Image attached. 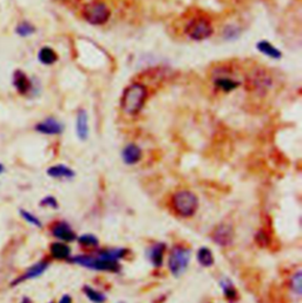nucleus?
Returning a JSON list of instances; mask_svg holds the SVG:
<instances>
[{
	"instance_id": "3",
	"label": "nucleus",
	"mask_w": 302,
	"mask_h": 303,
	"mask_svg": "<svg viewBox=\"0 0 302 303\" xmlns=\"http://www.w3.org/2000/svg\"><path fill=\"white\" fill-rule=\"evenodd\" d=\"M191 260V250L182 244L174 245L168 257V269L175 277L182 276L188 269Z\"/></svg>"
},
{
	"instance_id": "11",
	"label": "nucleus",
	"mask_w": 302,
	"mask_h": 303,
	"mask_svg": "<svg viewBox=\"0 0 302 303\" xmlns=\"http://www.w3.org/2000/svg\"><path fill=\"white\" fill-rule=\"evenodd\" d=\"M34 129L37 132H40L43 135H60L64 131V125L58 119L49 117L43 122L38 123Z\"/></svg>"
},
{
	"instance_id": "1",
	"label": "nucleus",
	"mask_w": 302,
	"mask_h": 303,
	"mask_svg": "<svg viewBox=\"0 0 302 303\" xmlns=\"http://www.w3.org/2000/svg\"><path fill=\"white\" fill-rule=\"evenodd\" d=\"M148 98V89L142 83H131L124 89L121 98V108L129 116L142 111Z\"/></svg>"
},
{
	"instance_id": "7",
	"label": "nucleus",
	"mask_w": 302,
	"mask_h": 303,
	"mask_svg": "<svg viewBox=\"0 0 302 303\" xmlns=\"http://www.w3.org/2000/svg\"><path fill=\"white\" fill-rule=\"evenodd\" d=\"M234 229L230 224H227V223H222V224L217 225L216 229L214 230L212 235V238L214 243L220 245V247L227 248L230 247L234 242Z\"/></svg>"
},
{
	"instance_id": "2",
	"label": "nucleus",
	"mask_w": 302,
	"mask_h": 303,
	"mask_svg": "<svg viewBox=\"0 0 302 303\" xmlns=\"http://www.w3.org/2000/svg\"><path fill=\"white\" fill-rule=\"evenodd\" d=\"M171 208L179 217L189 218L197 213L200 200L196 194L190 190H178L171 196Z\"/></svg>"
},
{
	"instance_id": "32",
	"label": "nucleus",
	"mask_w": 302,
	"mask_h": 303,
	"mask_svg": "<svg viewBox=\"0 0 302 303\" xmlns=\"http://www.w3.org/2000/svg\"><path fill=\"white\" fill-rule=\"evenodd\" d=\"M21 303H31V301H30L28 297H25V298H24V300H22V301H21Z\"/></svg>"
},
{
	"instance_id": "14",
	"label": "nucleus",
	"mask_w": 302,
	"mask_h": 303,
	"mask_svg": "<svg viewBox=\"0 0 302 303\" xmlns=\"http://www.w3.org/2000/svg\"><path fill=\"white\" fill-rule=\"evenodd\" d=\"M71 248L65 242H53L50 245V254L55 260L67 261L71 257Z\"/></svg>"
},
{
	"instance_id": "26",
	"label": "nucleus",
	"mask_w": 302,
	"mask_h": 303,
	"mask_svg": "<svg viewBox=\"0 0 302 303\" xmlns=\"http://www.w3.org/2000/svg\"><path fill=\"white\" fill-rule=\"evenodd\" d=\"M19 213H20L21 217L24 218L26 222H29L30 224L37 226V228H41V226H43V224H41V222H40V219L38 218L37 216H34L33 214L30 213V211L20 209V210H19Z\"/></svg>"
},
{
	"instance_id": "12",
	"label": "nucleus",
	"mask_w": 302,
	"mask_h": 303,
	"mask_svg": "<svg viewBox=\"0 0 302 303\" xmlns=\"http://www.w3.org/2000/svg\"><path fill=\"white\" fill-rule=\"evenodd\" d=\"M122 160L127 165H136L142 160V149L135 143H129L122 150Z\"/></svg>"
},
{
	"instance_id": "25",
	"label": "nucleus",
	"mask_w": 302,
	"mask_h": 303,
	"mask_svg": "<svg viewBox=\"0 0 302 303\" xmlns=\"http://www.w3.org/2000/svg\"><path fill=\"white\" fill-rule=\"evenodd\" d=\"M301 270H297L295 274H293L292 279H290V282H289V287H290V290L293 291L294 294L296 295L297 297L301 296Z\"/></svg>"
},
{
	"instance_id": "31",
	"label": "nucleus",
	"mask_w": 302,
	"mask_h": 303,
	"mask_svg": "<svg viewBox=\"0 0 302 303\" xmlns=\"http://www.w3.org/2000/svg\"><path fill=\"white\" fill-rule=\"evenodd\" d=\"M4 170H5V168H4V165L2 164V163H0V175H2V173L4 172Z\"/></svg>"
},
{
	"instance_id": "16",
	"label": "nucleus",
	"mask_w": 302,
	"mask_h": 303,
	"mask_svg": "<svg viewBox=\"0 0 302 303\" xmlns=\"http://www.w3.org/2000/svg\"><path fill=\"white\" fill-rule=\"evenodd\" d=\"M256 48L260 54L263 56L268 57L270 59H281L282 58V52L278 50V48L270 43L268 40H260L256 43Z\"/></svg>"
},
{
	"instance_id": "15",
	"label": "nucleus",
	"mask_w": 302,
	"mask_h": 303,
	"mask_svg": "<svg viewBox=\"0 0 302 303\" xmlns=\"http://www.w3.org/2000/svg\"><path fill=\"white\" fill-rule=\"evenodd\" d=\"M48 175L52 179L58 180H71L76 176V172L72 170L70 166L64 164H57L52 165L48 169Z\"/></svg>"
},
{
	"instance_id": "4",
	"label": "nucleus",
	"mask_w": 302,
	"mask_h": 303,
	"mask_svg": "<svg viewBox=\"0 0 302 303\" xmlns=\"http://www.w3.org/2000/svg\"><path fill=\"white\" fill-rule=\"evenodd\" d=\"M70 263L77 264L90 270L105 271V272H118L121 271V263L105 262L95 254H82V255L71 256L67 260Z\"/></svg>"
},
{
	"instance_id": "8",
	"label": "nucleus",
	"mask_w": 302,
	"mask_h": 303,
	"mask_svg": "<svg viewBox=\"0 0 302 303\" xmlns=\"http://www.w3.org/2000/svg\"><path fill=\"white\" fill-rule=\"evenodd\" d=\"M51 233L53 237L60 242H65V243H71L77 240V235L74 232L72 226L65 221L55 223L51 228Z\"/></svg>"
},
{
	"instance_id": "6",
	"label": "nucleus",
	"mask_w": 302,
	"mask_h": 303,
	"mask_svg": "<svg viewBox=\"0 0 302 303\" xmlns=\"http://www.w3.org/2000/svg\"><path fill=\"white\" fill-rule=\"evenodd\" d=\"M184 32L191 40L203 41L214 35V26L209 19L196 17L188 22Z\"/></svg>"
},
{
	"instance_id": "33",
	"label": "nucleus",
	"mask_w": 302,
	"mask_h": 303,
	"mask_svg": "<svg viewBox=\"0 0 302 303\" xmlns=\"http://www.w3.org/2000/svg\"><path fill=\"white\" fill-rule=\"evenodd\" d=\"M117 303H125V302H123V301H120V302H117Z\"/></svg>"
},
{
	"instance_id": "19",
	"label": "nucleus",
	"mask_w": 302,
	"mask_h": 303,
	"mask_svg": "<svg viewBox=\"0 0 302 303\" xmlns=\"http://www.w3.org/2000/svg\"><path fill=\"white\" fill-rule=\"evenodd\" d=\"M220 287H221V290H222L225 300L229 302H234L238 300V297H239L238 290H236L234 283H233L228 277H224L221 280Z\"/></svg>"
},
{
	"instance_id": "9",
	"label": "nucleus",
	"mask_w": 302,
	"mask_h": 303,
	"mask_svg": "<svg viewBox=\"0 0 302 303\" xmlns=\"http://www.w3.org/2000/svg\"><path fill=\"white\" fill-rule=\"evenodd\" d=\"M167 245L163 242H156V243L151 244L150 247L147 249L145 256L152 267L158 269L163 266L164 262V254H166Z\"/></svg>"
},
{
	"instance_id": "5",
	"label": "nucleus",
	"mask_w": 302,
	"mask_h": 303,
	"mask_svg": "<svg viewBox=\"0 0 302 303\" xmlns=\"http://www.w3.org/2000/svg\"><path fill=\"white\" fill-rule=\"evenodd\" d=\"M82 16L90 25L99 26L109 21L111 17V11L103 2H91L84 6Z\"/></svg>"
},
{
	"instance_id": "10",
	"label": "nucleus",
	"mask_w": 302,
	"mask_h": 303,
	"mask_svg": "<svg viewBox=\"0 0 302 303\" xmlns=\"http://www.w3.org/2000/svg\"><path fill=\"white\" fill-rule=\"evenodd\" d=\"M76 134L79 141L85 142L87 141L90 135V127H89V116H87L86 110L80 109L77 112L76 117Z\"/></svg>"
},
{
	"instance_id": "34",
	"label": "nucleus",
	"mask_w": 302,
	"mask_h": 303,
	"mask_svg": "<svg viewBox=\"0 0 302 303\" xmlns=\"http://www.w3.org/2000/svg\"><path fill=\"white\" fill-rule=\"evenodd\" d=\"M50 303H53V302H50Z\"/></svg>"
},
{
	"instance_id": "22",
	"label": "nucleus",
	"mask_w": 302,
	"mask_h": 303,
	"mask_svg": "<svg viewBox=\"0 0 302 303\" xmlns=\"http://www.w3.org/2000/svg\"><path fill=\"white\" fill-rule=\"evenodd\" d=\"M38 59L44 65H52V64H55L58 60V55H57V52L53 48L45 46L40 48L39 54H38Z\"/></svg>"
},
{
	"instance_id": "23",
	"label": "nucleus",
	"mask_w": 302,
	"mask_h": 303,
	"mask_svg": "<svg viewBox=\"0 0 302 303\" xmlns=\"http://www.w3.org/2000/svg\"><path fill=\"white\" fill-rule=\"evenodd\" d=\"M77 242L83 248L97 249L99 247V240L94 234H83L77 237Z\"/></svg>"
},
{
	"instance_id": "18",
	"label": "nucleus",
	"mask_w": 302,
	"mask_h": 303,
	"mask_svg": "<svg viewBox=\"0 0 302 303\" xmlns=\"http://www.w3.org/2000/svg\"><path fill=\"white\" fill-rule=\"evenodd\" d=\"M13 84L16 86L17 91L20 94H26L30 92V90L32 89V84L31 81L28 78L24 72L21 71H16L13 75Z\"/></svg>"
},
{
	"instance_id": "20",
	"label": "nucleus",
	"mask_w": 302,
	"mask_h": 303,
	"mask_svg": "<svg viewBox=\"0 0 302 303\" xmlns=\"http://www.w3.org/2000/svg\"><path fill=\"white\" fill-rule=\"evenodd\" d=\"M196 260L200 263L201 267L203 268H210L215 263V259H214V254L212 250L207 247H201L197 250Z\"/></svg>"
},
{
	"instance_id": "13",
	"label": "nucleus",
	"mask_w": 302,
	"mask_h": 303,
	"mask_svg": "<svg viewBox=\"0 0 302 303\" xmlns=\"http://www.w3.org/2000/svg\"><path fill=\"white\" fill-rule=\"evenodd\" d=\"M49 266H50V263L48 262V261H40V262L36 263L31 268H29V270L26 271L24 275L19 276L16 281L12 282V286H17V285H19V283H21L24 281H28V280L36 279V277H38V276L43 275L44 272L48 270Z\"/></svg>"
},
{
	"instance_id": "30",
	"label": "nucleus",
	"mask_w": 302,
	"mask_h": 303,
	"mask_svg": "<svg viewBox=\"0 0 302 303\" xmlns=\"http://www.w3.org/2000/svg\"><path fill=\"white\" fill-rule=\"evenodd\" d=\"M58 303H72V298L70 295H64V296L60 298Z\"/></svg>"
},
{
	"instance_id": "17",
	"label": "nucleus",
	"mask_w": 302,
	"mask_h": 303,
	"mask_svg": "<svg viewBox=\"0 0 302 303\" xmlns=\"http://www.w3.org/2000/svg\"><path fill=\"white\" fill-rule=\"evenodd\" d=\"M241 83L239 81H235L228 75H219L214 79V85L216 89H219L223 92H231L236 90L240 86Z\"/></svg>"
},
{
	"instance_id": "21",
	"label": "nucleus",
	"mask_w": 302,
	"mask_h": 303,
	"mask_svg": "<svg viewBox=\"0 0 302 303\" xmlns=\"http://www.w3.org/2000/svg\"><path fill=\"white\" fill-rule=\"evenodd\" d=\"M83 293L85 295L86 298L92 303H104L106 302V295L102 291H99L96 288L91 286H84L83 287Z\"/></svg>"
},
{
	"instance_id": "24",
	"label": "nucleus",
	"mask_w": 302,
	"mask_h": 303,
	"mask_svg": "<svg viewBox=\"0 0 302 303\" xmlns=\"http://www.w3.org/2000/svg\"><path fill=\"white\" fill-rule=\"evenodd\" d=\"M241 33H242V30H241L239 26L236 25H227L223 29L222 37L225 41H234L239 39Z\"/></svg>"
},
{
	"instance_id": "27",
	"label": "nucleus",
	"mask_w": 302,
	"mask_h": 303,
	"mask_svg": "<svg viewBox=\"0 0 302 303\" xmlns=\"http://www.w3.org/2000/svg\"><path fill=\"white\" fill-rule=\"evenodd\" d=\"M34 31H36V29H34V26L32 24H30L29 21L21 22V24H19L17 28V33L20 37L31 36L32 33H34Z\"/></svg>"
},
{
	"instance_id": "29",
	"label": "nucleus",
	"mask_w": 302,
	"mask_h": 303,
	"mask_svg": "<svg viewBox=\"0 0 302 303\" xmlns=\"http://www.w3.org/2000/svg\"><path fill=\"white\" fill-rule=\"evenodd\" d=\"M256 242H258L260 245H262V247H267L270 240L269 237L267 236V234L261 230V232H259L258 235H256Z\"/></svg>"
},
{
	"instance_id": "28",
	"label": "nucleus",
	"mask_w": 302,
	"mask_h": 303,
	"mask_svg": "<svg viewBox=\"0 0 302 303\" xmlns=\"http://www.w3.org/2000/svg\"><path fill=\"white\" fill-rule=\"evenodd\" d=\"M41 207H48L51 209H58V200H57L53 196H47L45 198L40 200Z\"/></svg>"
}]
</instances>
